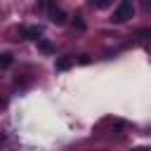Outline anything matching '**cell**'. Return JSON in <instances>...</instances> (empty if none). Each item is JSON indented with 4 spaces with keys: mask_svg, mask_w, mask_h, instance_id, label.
Wrapping results in <instances>:
<instances>
[{
    "mask_svg": "<svg viewBox=\"0 0 151 151\" xmlns=\"http://www.w3.org/2000/svg\"><path fill=\"white\" fill-rule=\"evenodd\" d=\"M132 17H134V5H132V0H120L118 7L113 9L111 21H113V24H125V21H130Z\"/></svg>",
    "mask_w": 151,
    "mask_h": 151,
    "instance_id": "1",
    "label": "cell"
},
{
    "mask_svg": "<svg viewBox=\"0 0 151 151\" xmlns=\"http://www.w3.org/2000/svg\"><path fill=\"white\" fill-rule=\"evenodd\" d=\"M47 14H50V21H52V24H57V26H61V24H66V12H64V9H57V7H50V9H47Z\"/></svg>",
    "mask_w": 151,
    "mask_h": 151,
    "instance_id": "2",
    "label": "cell"
},
{
    "mask_svg": "<svg viewBox=\"0 0 151 151\" xmlns=\"http://www.w3.org/2000/svg\"><path fill=\"white\" fill-rule=\"evenodd\" d=\"M40 35H42V28L40 26H24V38H28V40H40Z\"/></svg>",
    "mask_w": 151,
    "mask_h": 151,
    "instance_id": "3",
    "label": "cell"
},
{
    "mask_svg": "<svg viewBox=\"0 0 151 151\" xmlns=\"http://www.w3.org/2000/svg\"><path fill=\"white\" fill-rule=\"evenodd\" d=\"M73 64H76V59H73V57H59V59H57V64H54V68H57V71H68Z\"/></svg>",
    "mask_w": 151,
    "mask_h": 151,
    "instance_id": "4",
    "label": "cell"
},
{
    "mask_svg": "<svg viewBox=\"0 0 151 151\" xmlns=\"http://www.w3.org/2000/svg\"><path fill=\"white\" fill-rule=\"evenodd\" d=\"M38 50H40L42 54H52V52H54V45H52L50 40H45V38H40V40H38Z\"/></svg>",
    "mask_w": 151,
    "mask_h": 151,
    "instance_id": "5",
    "label": "cell"
},
{
    "mask_svg": "<svg viewBox=\"0 0 151 151\" xmlns=\"http://www.w3.org/2000/svg\"><path fill=\"white\" fill-rule=\"evenodd\" d=\"M87 5L94 7V9H106V7L113 5V0H87Z\"/></svg>",
    "mask_w": 151,
    "mask_h": 151,
    "instance_id": "6",
    "label": "cell"
},
{
    "mask_svg": "<svg viewBox=\"0 0 151 151\" xmlns=\"http://www.w3.org/2000/svg\"><path fill=\"white\" fill-rule=\"evenodd\" d=\"M7 66H12V54H0V68H7Z\"/></svg>",
    "mask_w": 151,
    "mask_h": 151,
    "instance_id": "7",
    "label": "cell"
},
{
    "mask_svg": "<svg viewBox=\"0 0 151 151\" xmlns=\"http://www.w3.org/2000/svg\"><path fill=\"white\" fill-rule=\"evenodd\" d=\"M73 26H76L78 31H83V28H85V21H83L80 17H76V19H73Z\"/></svg>",
    "mask_w": 151,
    "mask_h": 151,
    "instance_id": "8",
    "label": "cell"
},
{
    "mask_svg": "<svg viewBox=\"0 0 151 151\" xmlns=\"http://www.w3.org/2000/svg\"><path fill=\"white\" fill-rule=\"evenodd\" d=\"M144 50H146V52H149V54H151V40H149V42H146V45H144Z\"/></svg>",
    "mask_w": 151,
    "mask_h": 151,
    "instance_id": "9",
    "label": "cell"
}]
</instances>
